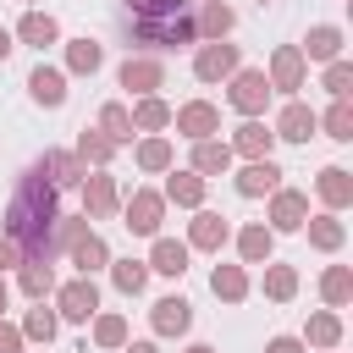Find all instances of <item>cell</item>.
I'll list each match as a JSON object with an SVG mask.
<instances>
[{"label":"cell","mask_w":353,"mask_h":353,"mask_svg":"<svg viewBox=\"0 0 353 353\" xmlns=\"http://www.w3.org/2000/svg\"><path fill=\"white\" fill-rule=\"evenodd\" d=\"M292 287H298V276H292L287 265H276V270L265 276V292H270V298H292Z\"/></svg>","instance_id":"36"},{"label":"cell","mask_w":353,"mask_h":353,"mask_svg":"<svg viewBox=\"0 0 353 353\" xmlns=\"http://www.w3.org/2000/svg\"><path fill=\"white\" fill-rule=\"evenodd\" d=\"M127 6H132V33H138V44L171 50V44H193V39H199L188 0H127Z\"/></svg>","instance_id":"2"},{"label":"cell","mask_w":353,"mask_h":353,"mask_svg":"<svg viewBox=\"0 0 353 353\" xmlns=\"http://www.w3.org/2000/svg\"><path fill=\"white\" fill-rule=\"evenodd\" d=\"M188 320H193V309L182 298H160L154 303V331H188Z\"/></svg>","instance_id":"13"},{"label":"cell","mask_w":353,"mask_h":353,"mask_svg":"<svg viewBox=\"0 0 353 353\" xmlns=\"http://www.w3.org/2000/svg\"><path fill=\"white\" fill-rule=\"evenodd\" d=\"M28 88H33V99H39V105H61V99H66V77H61V72H50V66H39V72L28 77Z\"/></svg>","instance_id":"9"},{"label":"cell","mask_w":353,"mask_h":353,"mask_svg":"<svg viewBox=\"0 0 353 353\" xmlns=\"http://www.w3.org/2000/svg\"><path fill=\"white\" fill-rule=\"evenodd\" d=\"M94 309H99V292H94V281H88V276L61 287V314H66V320H88Z\"/></svg>","instance_id":"5"},{"label":"cell","mask_w":353,"mask_h":353,"mask_svg":"<svg viewBox=\"0 0 353 353\" xmlns=\"http://www.w3.org/2000/svg\"><path fill=\"white\" fill-rule=\"evenodd\" d=\"M215 121H221L215 105H188V110L176 116V127H182L188 138H199V143H204V132H215Z\"/></svg>","instance_id":"10"},{"label":"cell","mask_w":353,"mask_h":353,"mask_svg":"<svg viewBox=\"0 0 353 353\" xmlns=\"http://www.w3.org/2000/svg\"><path fill=\"white\" fill-rule=\"evenodd\" d=\"M72 66H77V72H94V66H99V44H94V39H77V44H72Z\"/></svg>","instance_id":"37"},{"label":"cell","mask_w":353,"mask_h":353,"mask_svg":"<svg viewBox=\"0 0 353 353\" xmlns=\"http://www.w3.org/2000/svg\"><path fill=\"white\" fill-rule=\"evenodd\" d=\"M193 72H199L204 83H221L226 72H237V44H204L199 61H193Z\"/></svg>","instance_id":"3"},{"label":"cell","mask_w":353,"mask_h":353,"mask_svg":"<svg viewBox=\"0 0 353 353\" xmlns=\"http://www.w3.org/2000/svg\"><path fill=\"white\" fill-rule=\"evenodd\" d=\"M193 165H199V171H226V165H232V149H226V143H199V149H193Z\"/></svg>","instance_id":"21"},{"label":"cell","mask_w":353,"mask_h":353,"mask_svg":"<svg viewBox=\"0 0 353 353\" xmlns=\"http://www.w3.org/2000/svg\"><path fill=\"white\" fill-rule=\"evenodd\" d=\"M132 121H138V127H149V132H154V127H165V121H171V110H165V105H160V99H143V105H138V116H132Z\"/></svg>","instance_id":"33"},{"label":"cell","mask_w":353,"mask_h":353,"mask_svg":"<svg viewBox=\"0 0 353 353\" xmlns=\"http://www.w3.org/2000/svg\"><path fill=\"white\" fill-rule=\"evenodd\" d=\"M325 127H331V138H353V110H347V99H336V105H331Z\"/></svg>","instance_id":"34"},{"label":"cell","mask_w":353,"mask_h":353,"mask_svg":"<svg viewBox=\"0 0 353 353\" xmlns=\"http://www.w3.org/2000/svg\"><path fill=\"white\" fill-rule=\"evenodd\" d=\"M265 353H303V347H298V342H292V336H276V342H270V347H265Z\"/></svg>","instance_id":"46"},{"label":"cell","mask_w":353,"mask_h":353,"mask_svg":"<svg viewBox=\"0 0 353 353\" xmlns=\"http://www.w3.org/2000/svg\"><path fill=\"white\" fill-rule=\"evenodd\" d=\"M0 309H6V281H0Z\"/></svg>","instance_id":"49"},{"label":"cell","mask_w":353,"mask_h":353,"mask_svg":"<svg viewBox=\"0 0 353 353\" xmlns=\"http://www.w3.org/2000/svg\"><path fill=\"white\" fill-rule=\"evenodd\" d=\"M237 149H243V154H248V160H259V154H265V149H270V132H265V127H254V121H248V127H243V132H237Z\"/></svg>","instance_id":"26"},{"label":"cell","mask_w":353,"mask_h":353,"mask_svg":"<svg viewBox=\"0 0 353 353\" xmlns=\"http://www.w3.org/2000/svg\"><path fill=\"white\" fill-rule=\"evenodd\" d=\"M127 226H132V232H154V226H160V199H154V193H138V199L127 204Z\"/></svg>","instance_id":"11"},{"label":"cell","mask_w":353,"mask_h":353,"mask_svg":"<svg viewBox=\"0 0 353 353\" xmlns=\"http://www.w3.org/2000/svg\"><path fill=\"white\" fill-rule=\"evenodd\" d=\"M243 259H248V265L270 259V232H265V226H248V232H243Z\"/></svg>","instance_id":"24"},{"label":"cell","mask_w":353,"mask_h":353,"mask_svg":"<svg viewBox=\"0 0 353 353\" xmlns=\"http://www.w3.org/2000/svg\"><path fill=\"white\" fill-rule=\"evenodd\" d=\"M50 281H55V276H50V265H28V270H22V287H28L33 298H44V292H50Z\"/></svg>","instance_id":"38"},{"label":"cell","mask_w":353,"mask_h":353,"mask_svg":"<svg viewBox=\"0 0 353 353\" xmlns=\"http://www.w3.org/2000/svg\"><path fill=\"white\" fill-rule=\"evenodd\" d=\"M22 39H28V44H55V22L33 11V17H22Z\"/></svg>","instance_id":"25"},{"label":"cell","mask_w":353,"mask_h":353,"mask_svg":"<svg viewBox=\"0 0 353 353\" xmlns=\"http://www.w3.org/2000/svg\"><path fill=\"white\" fill-rule=\"evenodd\" d=\"M149 265H154L160 276H182V270H188V248H182V243H171V237H160Z\"/></svg>","instance_id":"12"},{"label":"cell","mask_w":353,"mask_h":353,"mask_svg":"<svg viewBox=\"0 0 353 353\" xmlns=\"http://www.w3.org/2000/svg\"><path fill=\"white\" fill-rule=\"evenodd\" d=\"M17 342H22V336H17L11 325H0V353H17Z\"/></svg>","instance_id":"45"},{"label":"cell","mask_w":353,"mask_h":353,"mask_svg":"<svg viewBox=\"0 0 353 353\" xmlns=\"http://www.w3.org/2000/svg\"><path fill=\"white\" fill-rule=\"evenodd\" d=\"M309 132H314V110H309V105H287V110H281V121H276V138L303 143Z\"/></svg>","instance_id":"7"},{"label":"cell","mask_w":353,"mask_h":353,"mask_svg":"<svg viewBox=\"0 0 353 353\" xmlns=\"http://www.w3.org/2000/svg\"><path fill=\"white\" fill-rule=\"evenodd\" d=\"M309 237H314V248H336L342 243V221L336 215H320V221H309Z\"/></svg>","instance_id":"23"},{"label":"cell","mask_w":353,"mask_h":353,"mask_svg":"<svg viewBox=\"0 0 353 353\" xmlns=\"http://www.w3.org/2000/svg\"><path fill=\"white\" fill-rule=\"evenodd\" d=\"M39 171H44V176H50L55 188H72V182L83 176V165H77L72 154H44V165H39Z\"/></svg>","instance_id":"17"},{"label":"cell","mask_w":353,"mask_h":353,"mask_svg":"<svg viewBox=\"0 0 353 353\" xmlns=\"http://www.w3.org/2000/svg\"><path fill=\"white\" fill-rule=\"evenodd\" d=\"M127 353H154V347H149V342H132V347H127Z\"/></svg>","instance_id":"48"},{"label":"cell","mask_w":353,"mask_h":353,"mask_svg":"<svg viewBox=\"0 0 353 353\" xmlns=\"http://www.w3.org/2000/svg\"><path fill=\"white\" fill-rule=\"evenodd\" d=\"M193 243H199V248H221V243H226V221H221V215H199V221H193Z\"/></svg>","instance_id":"20"},{"label":"cell","mask_w":353,"mask_h":353,"mask_svg":"<svg viewBox=\"0 0 353 353\" xmlns=\"http://www.w3.org/2000/svg\"><path fill=\"white\" fill-rule=\"evenodd\" d=\"M160 83H165L160 61H127V66H121V88H132V94H149V88H160Z\"/></svg>","instance_id":"6"},{"label":"cell","mask_w":353,"mask_h":353,"mask_svg":"<svg viewBox=\"0 0 353 353\" xmlns=\"http://www.w3.org/2000/svg\"><path fill=\"white\" fill-rule=\"evenodd\" d=\"M303 83V55L298 50H276V83L270 88H298Z\"/></svg>","instance_id":"16"},{"label":"cell","mask_w":353,"mask_h":353,"mask_svg":"<svg viewBox=\"0 0 353 353\" xmlns=\"http://www.w3.org/2000/svg\"><path fill=\"white\" fill-rule=\"evenodd\" d=\"M320 199H325V204H347V199H353L347 171H336V165H331V171H320Z\"/></svg>","instance_id":"19"},{"label":"cell","mask_w":353,"mask_h":353,"mask_svg":"<svg viewBox=\"0 0 353 353\" xmlns=\"http://www.w3.org/2000/svg\"><path fill=\"white\" fill-rule=\"evenodd\" d=\"M165 193H171V199H176V204H199V199H204V182H199V176H188V171H182V176H171V188H165Z\"/></svg>","instance_id":"27"},{"label":"cell","mask_w":353,"mask_h":353,"mask_svg":"<svg viewBox=\"0 0 353 353\" xmlns=\"http://www.w3.org/2000/svg\"><path fill=\"white\" fill-rule=\"evenodd\" d=\"M215 292H221V298H243V292H248L243 270H232V265H226V270H215Z\"/></svg>","instance_id":"35"},{"label":"cell","mask_w":353,"mask_h":353,"mask_svg":"<svg viewBox=\"0 0 353 353\" xmlns=\"http://www.w3.org/2000/svg\"><path fill=\"white\" fill-rule=\"evenodd\" d=\"M143 281H149V270H143L138 259H121V265H116V287H121V292H143Z\"/></svg>","instance_id":"29"},{"label":"cell","mask_w":353,"mask_h":353,"mask_svg":"<svg viewBox=\"0 0 353 353\" xmlns=\"http://www.w3.org/2000/svg\"><path fill=\"white\" fill-rule=\"evenodd\" d=\"M17 259H22V254H17V243H11V237H0V270H6V265H17Z\"/></svg>","instance_id":"44"},{"label":"cell","mask_w":353,"mask_h":353,"mask_svg":"<svg viewBox=\"0 0 353 353\" xmlns=\"http://www.w3.org/2000/svg\"><path fill=\"white\" fill-rule=\"evenodd\" d=\"M347 83H353V66H342V61H336V66L325 72V88H331L336 99H347Z\"/></svg>","instance_id":"42"},{"label":"cell","mask_w":353,"mask_h":353,"mask_svg":"<svg viewBox=\"0 0 353 353\" xmlns=\"http://www.w3.org/2000/svg\"><path fill=\"white\" fill-rule=\"evenodd\" d=\"M105 132H110V138H132V121H127L121 105H105Z\"/></svg>","instance_id":"39"},{"label":"cell","mask_w":353,"mask_h":353,"mask_svg":"<svg viewBox=\"0 0 353 353\" xmlns=\"http://www.w3.org/2000/svg\"><path fill=\"white\" fill-rule=\"evenodd\" d=\"M265 99H270V77L265 72H237V83H232V105L237 110H265Z\"/></svg>","instance_id":"4"},{"label":"cell","mask_w":353,"mask_h":353,"mask_svg":"<svg viewBox=\"0 0 353 353\" xmlns=\"http://www.w3.org/2000/svg\"><path fill=\"white\" fill-rule=\"evenodd\" d=\"M55 226H61V215H55V182H44V171L33 165V171L22 176L11 210H6V237L17 243L22 265H50V254H55Z\"/></svg>","instance_id":"1"},{"label":"cell","mask_w":353,"mask_h":353,"mask_svg":"<svg viewBox=\"0 0 353 353\" xmlns=\"http://www.w3.org/2000/svg\"><path fill=\"white\" fill-rule=\"evenodd\" d=\"M94 336H99V342H105V347H116V342H121V336H127V325H121V314H105V320H99V325H94Z\"/></svg>","instance_id":"41"},{"label":"cell","mask_w":353,"mask_h":353,"mask_svg":"<svg viewBox=\"0 0 353 353\" xmlns=\"http://www.w3.org/2000/svg\"><path fill=\"white\" fill-rule=\"evenodd\" d=\"M72 248H77V265H83V276H88L94 265H105V243H99V237H88V232H83Z\"/></svg>","instance_id":"28"},{"label":"cell","mask_w":353,"mask_h":353,"mask_svg":"<svg viewBox=\"0 0 353 353\" xmlns=\"http://www.w3.org/2000/svg\"><path fill=\"white\" fill-rule=\"evenodd\" d=\"M138 160H143V171H160V165H171V143H165V138H149V143L138 149Z\"/></svg>","instance_id":"30"},{"label":"cell","mask_w":353,"mask_h":353,"mask_svg":"<svg viewBox=\"0 0 353 353\" xmlns=\"http://www.w3.org/2000/svg\"><path fill=\"white\" fill-rule=\"evenodd\" d=\"M193 28H199V33H210V39H215V44H221V33H226V28H232V11H226V6H221V0H210V6H204V11H199V17H193Z\"/></svg>","instance_id":"15"},{"label":"cell","mask_w":353,"mask_h":353,"mask_svg":"<svg viewBox=\"0 0 353 353\" xmlns=\"http://www.w3.org/2000/svg\"><path fill=\"white\" fill-rule=\"evenodd\" d=\"M342 336V325H336V314H314L309 320V342H320V347H331Z\"/></svg>","instance_id":"32"},{"label":"cell","mask_w":353,"mask_h":353,"mask_svg":"<svg viewBox=\"0 0 353 353\" xmlns=\"http://www.w3.org/2000/svg\"><path fill=\"white\" fill-rule=\"evenodd\" d=\"M6 55H11V33L0 28V61H6Z\"/></svg>","instance_id":"47"},{"label":"cell","mask_w":353,"mask_h":353,"mask_svg":"<svg viewBox=\"0 0 353 353\" xmlns=\"http://www.w3.org/2000/svg\"><path fill=\"white\" fill-rule=\"evenodd\" d=\"M303 50H309L314 61H336V50H342V33H336V28H314V33L303 39Z\"/></svg>","instance_id":"18"},{"label":"cell","mask_w":353,"mask_h":353,"mask_svg":"<svg viewBox=\"0 0 353 353\" xmlns=\"http://www.w3.org/2000/svg\"><path fill=\"white\" fill-rule=\"evenodd\" d=\"M188 353H210V347H188Z\"/></svg>","instance_id":"50"},{"label":"cell","mask_w":353,"mask_h":353,"mask_svg":"<svg viewBox=\"0 0 353 353\" xmlns=\"http://www.w3.org/2000/svg\"><path fill=\"white\" fill-rule=\"evenodd\" d=\"M320 287H325V298H331V303H347V292H353V276L336 265V270H325V281H320Z\"/></svg>","instance_id":"31"},{"label":"cell","mask_w":353,"mask_h":353,"mask_svg":"<svg viewBox=\"0 0 353 353\" xmlns=\"http://www.w3.org/2000/svg\"><path fill=\"white\" fill-rule=\"evenodd\" d=\"M28 336L50 342V336H55V314H50V309H33V314H28Z\"/></svg>","instance_id":"40"},{"label":"cell","mask_w":353,"mask_h":353,"mask_svg":"<svg viewBox=\"0 0 353 353\" xmlns=\"http://www.w3.org/2000/svg\"><path fill=\"white\" fill-rule=\"evenodd\" d=\"M88 210H94V215H110V210H116V188H110V176H88Z\"/></svg>","instance_id":"22"},{"label":"cell","mask_w":353,"mask_h":353,"mask_svg":"<svg viewBox=\"0 0 353 353\" xmlns=\"http://www.w3.org/2000/svg\"><path fill=\"white\" fill-rule=\"evenodd\" d=\"M276 176H281V171H276L270 160H248V165H243V176H237V193H248V199H254V193H270V188H276Z\"/></svg>","instance_id":"8"},{"label":"cell","mask_w":353,"mask_h":353,"mask_svg":"<svg viewBox=\"0 0 353 353\" xmlns=\"http://www.w3.org/2000/svg\"><path fill=\"white\" fill-rule=\"evenodd\" d=\"M83 160H110V138H99V132H83Z\"/></svg>","instance_id":"43"},{"label":"cell","mask_w":353,"mask_h":353,"mask_svg":"<svg viewBox=\"0 0 353 353\" xmlns=\"http://www.w3.org/2000/svg\"><path fill=\"white\" fill-rule=\"evenodd\" d=\"M303 215H309V199H303V193H276V226H281V232L303 226Z\"/></svg>","instance_id":"14"}]
</instances>
